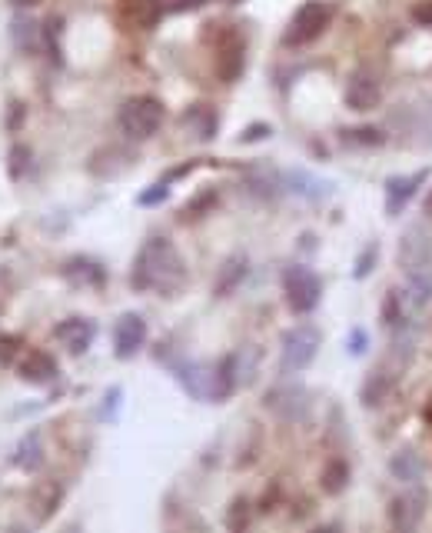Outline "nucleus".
<instances>
[{"label":"nucleus","mask_w":432,"mask_h":533,"mask_svg":"<svg viewBox=\"0 0 432 533\" xmlns=\"http://www.w3.org/2000/svg\"><path fill=\"white\" fill-rule=\"evenodd\" d=\"M130 280L137 290H160V294H170L184 283V261L173 247L170 240L153 237L143 244V251L137 253V263H133V273Z\"/></svg>","instance_id":"1"},{"label":"nucleus","mask_w":432,"mask_h":533,"mask_svg":"<svg viewBox=\"0 0 432 533\" xmlns=\"http://www.w3.org/2000/svg\"><path fill=\"white\" fill-rule=\"evenodd\" d=\"M163 104L157 97H130L117 114L120 131L127 133L130 141H147L163 127Z\"/></svg>","instance_id":"2"},{"label":"nucleus","mask_w":432,"mask_h":533,"mask_svg":"<svg viewBox=\"0 0 432 533\" xmlns=\"http://www.w3.org/2000/svg\"><path fill=\"white\" fill-rule=\"evenodd\" d=\"M333 21V7L326 0H306L300 11L292 14L290 27L283 33V44L286 47H302V44H313L316 37L329 27Z\"/></svg>","instance_id":"3"},{"label":"nucleus","mask_w":432,"mask_h":533,"mask_svg":"<svg viewBox=\"0 0 432 533\" xmlns=\"http://www.w3.org/2000/svg\"><path fill=\"white\" fill-rule=\"evenodd\" d=\"M316 350H320V330L310 324L292 326L290 334L283 337V373H300L313 363Z\"/></svg>","instance_id":"4"},{"label":"nucleus","mask_w":432,"mask_h":533,"mask_svg":"<svg viewBox=\"0 0 432 533\" xmlns=\"http://www.w3.org/2000/svg\"><path fill=\"white\" fill-rule=\"evenodd\" d=\"M283 294H286V304L296 314H310L320 304L323 283H320V277L310 267H290V271L283 273Z\"/></svg>","instance_id":"5"},{"label":"nucleus","mask_w":432,"mask_h":533,"mask_svg":"<svg viewBox=\"0 0 432 533\" xmlns=\"http://www.w3.org/2000/svg\"><path fill=\"white\" fill-rule=\"evenodd\" d=\"M400 267L406 273L432 271V230L426 224H412L400 240Z\"/></svg>","instance_id":"6"},{"label":"nucleus","mask_w":432,"mask_h":533,"mask_svg":"<svg viewBox=\"0 0 432 533\" xmlns=\"http://www.w3.org/2000/svg\"><path fill=\"white\" fill-rule=\"evenodd\" d=\"M147 340V324H143L140 314H123L113 326V347H117V357H133L137 350L143 347Z\"/></svg>","instance_id":"7"},{"label":"nucleus","mask_w":432,"mask_h":533,"mask_svg":"<svg viewBox=\"0 0 432 533\" xmlns=\"http://www.w3.org/2000/svg\"><path fill=\"white\" fill-rule=\"evenodd\" d=\"M382 100V87L373 74H356L346 84V107L353 110H376Z\"/></svg>","instance_id":"8"},{"label":"nucleus","mask_w":432,"mask_h":533,"mask_svg":"<svg viewBox=\"0 0 432 533\" xmlns=\"http://www.w3.org/2000/svg\"><path fill=\"white\" fill-rule=\"evenodd\" d=\"M94 324L84 320V317H74V320H64V324L57 326V340L64 344L70 354H84L90 344H94Z\"/></svg>","instance_id":"9"},{"label":"nucleus","mask_w":432,"mask_h":533,"mask_svg":"<svg viewBox=\"0 0 432 533\" xmlns=\"http://www.w3.org/2000/svg\"><path fill=\"white\" fill-rule=\"evenodd\" d=\"M266 403H270V410H276L286 420H300L306 414V391L302 387H276V391H270Z\"/></svg>","instance_id":"10"},{"label":"nucleus","mask_w":432,"mask_h":533,"mask_svg":"<svg viewBox=\"0 0 432 533\" xmlns=\"http://www.w3.org/2000/svg\"><path fill=\"white\" fill-rule=\"evenodd\" d=\"M426 177H429V170H419V174H410V177H389V184H386V210L389 214H400V210L410 204V197L416 194V187H419Z\"/></svg>","instance_id":"11"},{"label":"nucleus","mask_w":432,"mask_h":533,"mask_svg":"<svg viewBox=\"0 0 432 533\" xmlns=\"http://www.w3.org/2000/svg\"><path fill=\"white\" fill-rule=\"evenodd\" d=\"M21 377L27 383H50L57 377V363L50 354H43V350H33V354H27V357L21 360Z\"/></svg>","instance_id":"12"},{"label":"nucleus","mask_w":432,"mask_h":533,"mask_svg":"<svg viewBox=\"0 0 432 533\" xmlns=\"http://www.w3.org/2000/svg\"><path fill=\"white\" fill-rule=\"evenodd\" d=\"M422 513H426V507H422V493H406V497H400V501H392V507H389V520L396 523V527H402V530H412V527L422 520Z\"/></svg>","instance_id":"13"},{"label":"nucleus","mask_w":432,"mask_h":533,"mask_svg":"<svg viewBox=\"0 0 432 533\" xmlns=\"http://www.w3.org/2000/svg\"><path fill=\"white\" fill-rule=\"evenodd\" d=\"M410 277V294H406V304L412 310H422V307L432 304V271H416L406 273Z\"/></svg>","instance_id":"14"},{"label":"nucleus","mask_w":432,"mask_h":533,"mask_svg":"<svg viewBox=\"0 0 432 533\" xmlns=\"http://www.w3.org/2000/svg\"><path fill=\"white\" fill-rule=\"evenodd\" d=\"M40 460H43V440L40 434H27L17 444V450H14V464L21 470H37L40 467Z\"/></svg>","instance_id":"15"},{"label":"nucleus","mask_w":432,"mask_h":533,"mask_svg":"<svg viewBox=\"0 0 432 533\" xmlns=\"http://www.w3.org/2000/svg\"><path fill=\"white\" fill-rule=\"evenodd\" d=\"M184 124L190 127L194 137H200V141H210L216 133V114L210 107H203V104H196L194 110H186Z\"/></svg>","instance_id":"16"},{"label":"nucleus","mask_w":432,"mask_h":533,"mask_svg":"<svg viewBox=\"0 0 432 533\" xmlns=\"http://www.w3.org/2000/svg\"><path fill=\"white\" fill-rule=\"evenodd\" d=\"M286 184H292L290 190H296V194H302V197H313V200H320V197H326V194H333V184L316 180V177H310V174H290V177H286Z\"/></svg>","instance_id":"17"},{"label":"nucleus","mask_w":432,"mask_h":533,"mask_svg":"<svg viewBox=\"0 0 432 533\" xmlns=\"http://www.w3.org/2000/svg\"><path fill=\"white\" fill-rule=\"evenodd\" d=\"M239 70H243V47L230 44L220 51V77L223 80H237Z\"/></svg>","instance_id":"18"},{"label":"nucleus","mask_w":432,"mask_h":533,"mask_svg":"<svg viewBox=\"0 0 432 533\" xmlns=\"http://www.w3.org/2000/svg\"><path fill=\"white\" fill-rule=\"evenodd\" d=\"M243 273H247V257H233V261L227 263L223 277H220V283H216V294H230V290L243 280Z\"/></svg>","instance_id":"19"},{"label":"nucleus","mask_w":432,"mask_h":533,"mask_svg":"<svg viewBox=\"0 0 432 533\" xmlns=\"http://www.w3.org/2000/svg\"><path fill=\"white\" fill-rule=\"evenodd\" d=\"M386 391H389V377L376 371L366 383H363V403H366V407H376V403L386 397Z\"/></svg>","instance_id":"20"},{"label":"nucleus","mask_w":432,"mask_h":533,"mask_svg":"<svg viewBox=\"0 0 432 533\" xmlns=\"http://www.w3.org/2000/svg\"><path fill=\"white\" fill-rule=\"evenodd\" d=\"M392 473H396L400 480H419L422 477V464L412 460L410 450H402V454H396V460H392Z\"/></svg>","instance_id":"21"},{"label":"nucleus","mask_w":432,"mask_h":533,"mask_svg":"<svg viewBox=\"0 0 432 533\" xmlns=\"http://www.w3.org/2000/svg\"><path fill=\"white\" fill-rule=\"evenodd\" d=\"M346 477H349L346 464H343V460H333V464L326 467V473H323V490H326V493H339V490L346 487Z\"/></svg>","instance_id":"22"},{"label":"nucleus","mask_w":432,"mask_h":533,"mask_svg":"<svg viewBox=\"0 0 432 533\" xmlns=\"http://www.w3.org/2000/svg\"><path fill=\"white\" fill-rule=\"evenodd\" d=\"M31 37H37V23L31 21H17L14 23V44L23 47V51H31Z\"/></svg>","instance_id":"23"},{"label":"nucleus","mask_w":432,"mask_h":533,"mask_svg":"<svg viewBox=\"0 0 432 533\" xmlns=\"http://www.w3.org/2000/svg\"><path fill=\"white\" fill-rule=\"evenodd\" d=\"M21 354V340L17 337H0V363H11Z\"/></svg>","instance_id":"24"},{"label":"nucleus","mask_w":432,"mask_h":533,"mask_svg":"<svg viewBox=\"0 0 432 533\" xmlns=\"http://www.w3.org/2000/svg\"><path fill=\"white\" fill-rule=\"evenodd\" d=\"M27 161H31V151H27V147H14V153H11V174L14 177H23V170H27Z\"/></svg>","instance_id":"25"},{"label":"nucleus","mask_w":432,"mask_h":533,"mask_svg":"<svg viewBox=\"0 0 432 533\" xmlns=\"http://www.w3.org/2000/svg\"><path fill=\"white\" fill-rule=\"evenodd\" d=\"M412 21L419 23V27H429L432 31V0H419V4L412 7Z\"/></svg>","instance_id":"26"},{"label":"nucleus","mask_w":432,"mask_h":533,"mask_svg":"<svg viewBox=\"0 0 432 533\" xmlns=\"http://www.w3.org/2000/svg\"><path fill=\"white\" fill-rule=\"evenodd\" d=\"M247 501H237L233 503V510H230V517H227V523L230 527H233V530H243V527H247Z\"/></svg>","instance_id":"27"},{"label":"nucleus","mask_w":432,"mask_h":533,"mask_svg":"<svg viewBox=\"0 0 432 533\" xmlns=\"http://www.w3.org/2000/svg\"><path fill=\"white\" fill-rule=\"evenodd\" d=\"M349 133H356L353 141H363V143H382V133H379L376 127H366V131H349Z\"/></svg>","instance_id":"28"},{"label":"nucleus","mask_w":432,"mask_h":533,"mask_svg":"<svg viewBox=\"0 0 432 533\" xmlns=\"http://www.w3.org/2000/svg\"><path fill=\"white\" fill-rule=\"evenodd\" d=\"M270 133V127L266 124H253V127H247V133H243V141H259V137H266Z\"/></svg>","instance_id":"29"},{"label":"nucleus","mask_w":432,"mask_h":533,"mask_svg":"<svg viewBox=\"0 0 432 533\" xmlns=\"http://www.w3.org/2000/svg\"><path fill=\"white\" fill-rule=\"evenodd\" d=\"M363 347H366V334H363V330H353V337H349V350H353V354H363Z\"/></svg>","instance_id":"30"},{"label":"nucleus","mask_w":432,"mask_h":533,"mask_svg":"<svg viewBox=\"0 0 432 533\" xmlns=\"http://www.w3.org/2000/svg\"><path fill=\"white\" fill-rule=\"evenodd\" d=\"M163 197H166V187L160 184L157 190H150V194H143V197H140V204H160Z\"/></svg>","instance_id":"31"},{"label":"nucleus","mask_w":432,"mask_h":533,"mask_svg":"<svg viewBox=\"0 0 432 533\" xmlns=\"http://www.w3.org/2000/svg\"><path fill=\"white\" fill-rule=\"evenodd\" d=\"M14 7H33V4H37V0H11Z\"/></svg>","instance_id":"32"},{"label":"nucleus","mask_w":432,"mask_h":533,"mask_svg":"<svg viewBox=\"0 0 432 533\" xmlns=\"http://www.w3.org/2000/svg\"><path fill=\"white\" fill-rule=\"evenodd\" d=\"M426 214H429V217H432V190H429V194H426Z\"/></svg>","instance_id":"33"}]
</instances>
